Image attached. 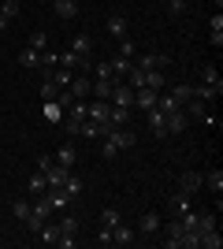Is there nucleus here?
<instances>
[{
    "label": "nucleus",
    "mask_w": 223,
    "mask_h": 249,
    "mask_svg": "<svg viewBox=\"0 0 223 249\" xmlns=\"http://www.w3.org/2000/svg\"><path fill=\"white\" fill-rule=\"evenodd\" d=\"M67 93H71L74 101H86V97H89V74L74 71V74H71V82H67Z\"/></svg>",
    "instance_id": "nucleus-6"
},
{
    "label": "nucleus",
    "mask_w": 223,
    "mask_h": 249,
    "mask_svg": "<svg viewBox=\"0 0 223 249\" xmlns=\"http://www.w3.org/2000/svg\"><path fill=\"white\" fill-rule=\"evenodd\" d=\"M34 234H37V242H41V246H56V242H60V223H49V219H45Z\"/></svg>",
    "instance_id": "nucleus-10"
},
{
    "label": "nucleus",
    "mask_w": 223,
    "mask_h": 249,
    "mask_svg": "<svg viewBox=\"0 0 223 249\" xmlns=\"http://www.w3.org/2000/svg\"><path fill=\"white\" fill-rule=\"evenodd\" d=\"M56 164V156H41V160H37V171H45V167H52Z\"/></svg>",
    "instance_id": "nucleus-40"
},
{
    "label": "nucleus",
    "mask_w": 223,
    "mask_h": 249,
    "mask_svg": "<svg viewBox=\"0 0 223 249\" xmlns=\"http://www.w3.org/2000/svg\"><path fill=\"white\" fill-rule=\"evenodd\" d=\"M86 108H89V119H108L112 123V101H86Z\"/></svg>",
    "instance_id": "nucleus-15"
},
{
    "label": "nucleus",
    "mask_w": 223,
    "mask_h": 249,
    "mask_svg": "<svg viewBox=\"0 0 223 249\" xmlns=\"http://www.w3.org/2000/svg\"><path fill=\"white\" fill-rule=\"evenodd\" d=\"M30 208H34V201L19 197V201H11V216L19 219V223H26V219H30Z\"/></svg>",
    "instance_id": "nucleus-26"
},
{
    "label": "nucleus",
    "mask_w": 223,
    "mask_h": 249,
    "mask_svg": "<svg viewBox=\"0 0 223 249\" xmlns=\"http://www.w3.org/2000/svg\"><path fill=\"white\" fill-rule=\"evenodd\" d=\"M190 208H193V197L175 190V197H171V212H175V216H182V212H190Z\"/></svg>",
    "instance_id": "nucleus-25"
},
{
    "label": "nucleus",
    "mask_w": 223,
    "mask_h": 249,
    "mask_svg": "<svg viewBox=\"0 0 223 249\" xmlns=\"http://www.w3.org/2000/svg\"><path fill=\"white\" fill-rule=\"evenodd\" d=\"M116 223H123V216H119V208H116V205L101 208V227H116Z\"/></svg>",
    "instance_id": "nucleus-32"
},
{
    "label": "nucleus",
    "mask_w": 223,
    "mask_h": 249,
    "mask_svg": "<svg viewBox=\"0 0 223 249\" xmlns=\"http://www.w3.org/2000/svg\"><path fill=\"white\" fill-rule=\"evenodd\" d=\"M160 89H149V86H141V89H134V108H141V112H149L153 104H156Z\"/></svg>",
    "instance_id": "nucleus-12"
},
{
    "label": "nucleus",
    "mask_w": 223,
    "mask_h": 249,
    "mask_svg": "<svg viewBox=\"0 0 223 249\" xmlns=\"http://www.w3.org/2000/svg\"><path fill=\"white\" fill-rule=\"evenodd\" d=\"M141 78H145L149 89H168V74L160 71V67H153V71H141Z\"/></svg>",
    "instance_id": "nucleus-19"
},
{
    "label": "nucleus",
    "mask_w": 223,
    "mask_h": 249,
    "mask_svg": "<svg viewBox=\"0 0 223 249\" xmlns=\"http://www.w3.org/2000/svg\"><path fill=\"white\" fill-rule=\"evenodd\" d=\"M67 175H71V167H64V164H52V167H45V178H49V190L64 186V182H67Z\"/></svg>",
    "instance_id": "nucleus-13"
},
{
    "label": "nucleus",
    "mask_w": 223,
    "mask_h": 249,
    "mask_svg": "<svg viewBox=\"0 0 223 249\" xmlns=\"http://www.w3.org/2000/svg\"><path fill=\"white\" fill-rule=\"evenodd\" d=\"M64 194H67V197H71V205H74V201L82 197V178L67 175V182H64Z\"/></svg>",
    "instance_id": "nucleus-34"
},
{
    "label": "nucleus",
    "mask_w": 223,
    "mask_h": 249,
    "mask_svg": "<svg viewBox=\"0 0 223 249\" xmlns=\"http://www.w3.org/2000/svg\"><path fill=\"white\" fill-rule=\"evenodd\" d=\"M145 119H149V130H153L156 138H171V134H168V115L160 112L156 104H153V108L145 112Z\"/></svg>",
    "instance_id": "nucleus-5"
},
{
    "label": "nucleus",
    "mask_w": 223,
    "mask_h": 249,
    "mask_svg": "<svg viewBox=\"0 0 223 249\" xmlns=\"http://www.w3.org/2000/svg\"><path fill=\"white\" fill-rule=\"evenodd\" d=\"M19 11H22L19 0H0V30H8L11 19H19Z\"/></svg>",
    "instance_id": "nucleus-8"
},
{
    "label": "nucleus",
    "mask_w": 223,
    "mask_h": 249,
    "mask_svg": "<svg viewBox=\"0 0 223 249\" xmlns=\"http://www.w3.org/2000/svg\"><path fill=\"white\" fill-rule=\"evenodd\" d=\"M101 156H104V160H112V156H119V149L112 145V138H101Z\"/></svg>",
    "instance_id": "nucleus-38"
},
{
    "label": "nucleus",
    "mask_w": 223,
    "mask_h": 249,
    "mask_svg": "<svg viewBox=\"0 0 223 249\" xmlns=\"http://www.w3.org/2000/svg\"><path fill=\"white\" fill-rule=\"evenodd\" d=\"M201 82L223 93V78H220V71H216V67H201Z\"/></svg>",
    "instance_id": "nucleus-30"
},
{
    "label": "nucleus",
    "mask_w": 223,
    "mask_h": 249,
    "mask_svg": "<svg viewBox=\"0 0 223 249\" xmlns=\"http://www.w3.org/2000/svg\"><path fill=\"white\" fill-rule=\"evenodd\" d=\"M104 138H112V145H116L119 153H123V149H134V145H138V134L130 130V123H127V126H112Z\"/></svg>",
    "instance_id": "nucleus-3"
},
{
    "label": "nucleus",
    "mask_w": 223,
    "mask_h": 249,
    "mask_svg": "<svg viewBox=\"0 0 223 249\" xmlns=\"http://www.w3.org/2000/svg\"><path fill=\"white\" fill-rule=\"evenodd\" d=\"M67 49H71L74 56L82 60V67L89 71V63H93V37H89V34H78V37H74V41L67 45Z\"/></svg>",
    "instance_id": "nucleus-2"
},
{
    "label": "nucleus",
    "mask_w": 223,
    "mask_h": 249,
    "mask_svg": "<svg viewBox=\"0 0 223 249\" xmlns=\"http://www.w3.org/2000/svg\"><path fill=\"white\" fill-rule=\"evenodd\" d=\"M156 108H160L164 115H171V112H179V108H182V101H179L175 93H164V89H160V97H156Z\"/></svg>",
    "instance_id": "nucleus-20"
},
{
    "label": "nucleus",
    "mask_w": 223,
    "mask_h": 249,
    "mask_svg": "<svg viewBox=\"0 0 223 249\" xmlns=\"http://www.w3.org/2000/svg\"><path fill=\"white\" fill-rule=\"evenodd\" d=\"M168 56H153V52H145V56H134V67H138V71H153V67H160V71H164V67H168Z\"/></svg>",
    "instance_id": "nucleus-9"
},
{
    "label": "nucleus",
    "mask_w": 223,
    "mask_h": 249,
    "mask_svg": "<svg viewBox=\"0 0 223 249\" xmlns=\"http://www.w3.org/2000/svg\"><path fill=\"white\" fill-rule=\"evenodd\" d=\"M26 49H34V52L49 49V37H45V30H34V34H30V41H26Z\"/></svg>",
    "instance_id": "nucleus-36"
},
{
    "label": "nucleus",
    "mask_w": 223,
    "mask_h": 249,
    "mask_svg": "<svg viewBox=\"0 0 223 249\" xmlns=\"http://www.w3.org/2000/svg\"><path fill=\"white\" fill-rule=\"evenodd\" d=\"M52 8H56L60 19H74V15H78V4H74V0H52Z\"/></svg>",
    "instance_id": "nucleus-28"
},
{
    "label": "nucleus",
    "mask_w": 223,
    "mask_h": 249,
    "mask_svg": "<svg viewBox=\"0 0 223 249\" xmlns=\"http://www.w3.org/2000/svg\"><path fill=\"white\" fill-rule=\"evenodd\" d=\"M108 101L116 104V108H134V89H130L127 82H116V89H112Z\"/></svg>",
    "instance_id": "nucleus-7"
},
{
    "label": "nucleus",
    "mask_w": 223,
    "mask_h": 249,
    "mask_svg": "<svg viewBox=\"0 0 223 249\" xmlns=\"http://www.w3.org/2000/svg\"><path fill=\"white\" fill-rule=\"evenodd\" d=\"M93 78H108V82H123L116 74V67H112V60H97L93 63Z\"/></svg>",
    "instance_id": "nucleus-18"
},
{
    "label": "nucleus",
    "mask_w": 223,
    "mask_h": 249,
    "mask_svg": "<svg viewBox=\"0 0 223 249\" xmlns=\"http://www.w3.org/2000/svg\"><path fill=\"white\" fill-rule=\"evenodd\" d=\"M64 112H67V108H64V104H60V101H45V108H41V115H45V123H64Z\"/></svg>",
    "instance_id": "nucleus-17"
},
{
    "label": "nucleus",
    "mask_w": 223,
    "mask_h": 249,
    "mask_svg": "<svg viewBox=\"0 0 223 249\" xmlns=\"http://www.w3.org/2000/svg\"><path fill=\"white\" fill-rule=\"evenodd\" d=\"M19 67L34 71V67H37V52H34V49H22V52H19Z\"/></svg>",
    "instance_id": "nucleus-37"
},
{
    "label": "nucleus",
    "mask_w": 223,
    "mask_h": 249,
    "mask_svg": "<svg viewBox=\"0 0 223 249\" xmlns=\"http://www.w3.org/2000/svg\"><path fill=\"white\" fill-rule=\"evenodd\" d=\"M197 190H205V175L201 171H182L179 175V194H197Z\"/></svg>",
    "instance_id": "nucleus-4"
},
{
    "label": "nucleus",
    "mask_w": 223,
    "mask_h": 249,
    "mask_svg": "<svg viewBox=\"0 0 223 249\" xmlns=\"http://www.w3.org/2000/svg\"><path fill=\"white\" fill-rule=\"evenodd\" d=\"M78 231H82V219L67 212V216L60 219V242H56V246H60V249H71L74 238H78Z\"/></svg>",
    "instance_id": "nucleus-1"
},
{
    "label": "nucleus",
    "mask_w": 223,
    "mask_h": 249,
    "mask_svg": "<svg viewBox=\"0 0 223 249\" xmlns=\"http://www.w3.org/2000/svg\"><path fill=\"white\" fill-rule=\"evenodd\" d=\"M182 112H186V119H201V115L208 112V104H205V101H197V97H190V101L182 104Z\"/></svg>",
    "instance_id": "nucleus-24"
},
{
    "label": "nucleus",
    "mask_w": 223,
    "mask_h": 249,
    "mask_svg": "<svg viewBox=\"0 0 223 249\" xmlns=\"http://www.w3.org/2000/svg\"><path fill=\"white\" fill-rule=\"evenodd\" d=\"M74 160H78V153H74V145H71V142H67V145H60V153H56V164L74 167Z\"/></svg>",
    "instance_id": "nucleus-31"
},
{
    "label": "nucleus",
    "mask_w": 223,
    "mask_h": 249,
    "mask_svg": "<svg viewBox=\"0 0 223 249\" xmlns=\"http://www.w3.org/2000/svg\"><path fill=\"white\" fill-rule=\"evenodd\" d=\"M160 227H164V219H160L156 212H141V219H138V227H134V231H138V234H156Z\"/></svg>",
    "instance_id": "nucleus-11"
},
{
    "label": "nucleus",
    "mask_w": 223,
    "mask_h": 249,
    "mask_svg": "<svg viewBox=\"0 0 223 249\" xmlns=\"http://www.w3.org/2000/svg\"><path fill=\"white\" fill-rule=\"evenodd\" d=\"M205 186L212 190V194H216V201H220V194H223V171H220V167H212V171L205 175Z\"/></svg>",
    "instance_id": "nucleus-27"
},
{
    "label": "nucleus",
    "mask_w": 223,
    "mask_h": 249,
    "mask_svg": "<svg viewBox=\"0 0 223 249\" xmlns=\"http://www.w3.org/2000/svg\"><path fill=\"white\" fill-rule=\"evenodd\" d=\"M97 246H112V227H101V231H97Z\"/></svg>",
    "instance_id": "nucleus-39"
},
{
    "label": "nucleus",
    "mask_w": 223,
    "mask_h": 249,
    "mask_svg": "<svg viewBox=\"0 0 223 249\" xmlns=\"http://www.w3.org/2000/svg\"><path fill=\"white\" fill-rule=\"evenodd\" d=\"M208 41H212L216 49L223 45V11H216V15H212V34H208Z\"/></svg>",
    "instance_id": "nucleus-33"
},
{
    "label": "nucleus",
    "mask_w": 223,
    "mask_h": 249,
    "mask_svg": "<svg viewBox=\"0 0 223 249\" xmlns=\"http://www.w3.org/2000/svg\"><path fill=\"white\" fill-rule=\"evenodd\" d=\"M104 30L112 34V37H116V41H119V37H127V15H119V11H116V15H108V22H104Z\"/></svg>",
    "instance_id": "nucleus-16"
},
{
    "label": "nucleus",
    "mask_w": 223,
    "mask_h": 249,
    "mask_svg": "<svg viewBox=\"0 0 223 249\" xmlns=\"http://www.w3.org/2000/svg\"><path fill=\"white\" fill-rule=\"evenodd\" d=\"M186 126H190V119H186V112H182V108L168 115V134H182Z\"/></svg>",
    "instance_id": "nucleus-22"
},
{
    "label": "nucleus",
    "mask_w": 223,
    "mask_h": 249,
    "mask_svg": "<svg viewBox=\"0 0 223 249\" xmlns=\"http://www.w3.org/2000/svg\"><path fill=\"white\" fill-rule=\"evenodd\" d=\"M60 93H64V86H56L52 74H45V82H41V101H60Z\"/></svg>",
    "instance_id": "nucleus-23"
},
{
    "label": "nucleus",
    "mask_w": 223,
    "mask_h": 249,
    "mask_svg": "<svg viewBox=\"0 0 223 249\" xmlns=\"http://www.w3.org/2000/svg\"><path fill=\"white\" fill-rule=\"evenodd\" d=\"M134 56H138V45L130 37H119V60H134Z\"/></svg>",
    "instance_id": "nucleus-35"
},
{
    "label": "nucleus",
    "mask_w": 223,
    "mask_h": 249,
    "mask_svg": "<svg viewBox=\"0 0 223 249\" xmlns=\"http://www.w3.org/2000/svg\"><path fill=\"white\" fill-rule=\"evenodd\" d=\"M45 190H49V178H45V171H34V178L26 182V194H30V197H41Z\"/></svg>",
    "instance_id": "nucleus-21"
},
{
    "label": "nucleus",
    "mask_w": 223,
    "mask_h": 249,
    "mask_svg": "<svg viewBox=\"0 0 223 249\" xmlns=\"http://www.w3.org/2000/svg\"><path fill=\"white\" fill-rule=\"evenodd\" d=\"M134 238H138V231L127 227V223H116V227H112V246H130Z\"/></svg>",
    "instance_id": "nucleus-14"
},
{
    "label": "nucleus",
    "mask_w": 223,
    "mask_h": 249,
    "mask_svg": "<svg viewBox=\"0 0 223 249\" xmlns=\"http://www.w3.org/2000/svg\"><path fill=\"white\" fill-rule=\"evenodd\" d=\"M193 231H197V234H205V231H216V212H197V223H193Z\"/></svg>",
    "instance_id": "nucleus-29"
}]
</instances>
